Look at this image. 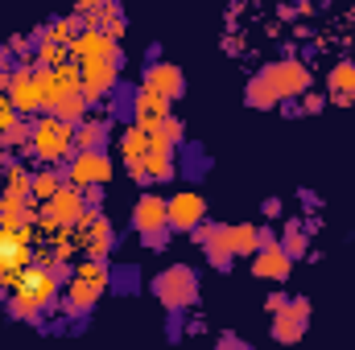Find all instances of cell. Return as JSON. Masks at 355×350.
Masks as SVG:
<instances>
[{"mask_svg":"<svg viewBox=\"0 0 355 350\" xmlns=\"http://www.w3.org/2000/svg\"><path fill=\"white\" fill-rule=\"evenodd\" d=\"M33 149H37V157H46V161H58L71 145H75V132H71V124H62L58 116H46V120H37V128H33Z\"/></svg>","mask_w":355,"mask_h":350,"instance_id":"obj_1","label":"cell"},{"mask_svg":"<svg viewBox=\"0 0 355 350\" xmlns=\"http://www.w3.org/2000/svg\"><path fill=\"white\" fill-rule=\"evenodd\" d=\"M103 280H107V272H103V264H79V276L71 280V288H67V297H71V305L75 309H87L91 301L103 293Z\"/></svg>","mask_w":355,"mask_h":350,"instance_id":"obj_2","label":"cell"},{"mask_svg":"<svg viewBox=\"0 0 355 350\" xmlns=\"http://www.w3.org/2000/svg\"><path fill=\"white\" fill-rule=\"evenodd\" d=\"M25 264H29V231L25 227H17V231H0V276H17V272H25Z\"/></svg>","mask_w":355,"mask_h":350,"instance_id":"obj_3","label":"cell"},{"mask_svg":"<svg viewBox=\"0 0 355 350\" xmlns=\"http://www.w3.org/2000/svg\"><path fill=\"white\" fill-rule=\"evenodd\" d=\"M8 99H12L17 111H37V107L46 103V95H42V75H37V71L12 75V79H8Z\"/></svg>","mask_w":355,"mask_h":350,"instance_id":"obj_4","label":"cell"},{"mask_svg":"<svg viewBox=\"0 0 355 350\" xmlns=\"http://www.w3.org/2000/svg\"><path fill=\"white\" fill-rule=\"evenodd\" d=\"M71 54L83 58V62H112V58H116V42H112V33L87 29V33H79V37L71 42Z\"/></svg>","mask_w":355,"mask_h":350,"instance_id":"obj_5","label":"cell"},{"mask_svg":"<svg viewBox=\"0 0 355 350\" xmlns=\"http://www.w3.org/2000/svg\"><path fill=\"white\" fill-rule=\"evenodd\" d=\"M194 272H186V268H170V272H162V280H157V297L166 301V305H186V301H194Z\"/></svg>","mask_w":355,"mask_h":350,"instance_id":"obj_6","label":"cell"},{"mask_svg":"<svg viewBox=\"0 0 355 350\" xmlns=\"http://www.w3.org/2000/svg\"><path fill=\"white\" fill-rule=\"evenodd\" d=\"M12 293L29 297V301L42 309V305H46V301L58 293V284H54V276H50V272H42V268H25V272L17 276V288H12Z\"/></svg>","mask_w":355,"mask_h":350,"instance_id":"obj_7","label":"cell"},{"mask_svg":"<svg viewBox=\"0 0 355 350\" xmlns=\"http://www.w3.org/2000/svg\"><path fill=\"white\" fill-rule=\"evenodd\" d=\"M107 177H112V165H107V157H103L99 149H91V153H79V157H75V165H71V181H75V185L107 181Z\"/></svg>","mask_w":355,"mask_h":350,"instance_id":"obj_8","label":"cell"},{"mask_svg":"<svg viewBox=\"0 0 355 350\" xmlns=\"http://www.w3.org/2000/svg\"><path fill=\"white\" fill-rule=\"evenodd\" d=\"M46 206H50V223L54 227H79L83 223V198L75 190H58L54 202H46Z\"/></svg>","mask_w":355,"mask_h":350,"instance_id":"obj_9","label":"cell"},{"mask_svg":"<svg viewBox=\"0 0 355 350\" xmlns=\"http://www.w3.org/2000/svg\"><path fill=\"white\" fill-rule=\"evenodd\" d=\"M202 219V198L198 194H178L166 202V223H174L178 231H186V227H194Z\"/></svg>","mask_w":355,"mask_h":350,"instance_id":"obj_10","label":"cell"},{"mask_svg":"<svg viewBox=\"0 0 355 350\" xmlns=\"http://www.w3.org/2000/svg\"><path fill=\"white\" fill-rule=\"evenodd\" d=\"M145 91H153V95H162L166 103L182 95V75H178V66L170 62H157V66H149V75H145Z\"/></svg>","mask_w":355,"mask_h":350,"instance_id":"obj_11","label":"cell"},{"mask_svg":"<svg viewBox=\"0 0 355 350\" xmlns=\"http://www.w3.org/2000/svg\"><path fill=\"white\" fill-rule=\"evenodd\" d=\"M132 223H137V231H141V235L162 231V227H166V202H162V198H153V194H145V198L137 202V210H132Z\"/></svg>","mask_w":355,"mask_h":350,"instance_id":"obj_12","label":"cell"},{"mask_svg":"<svg viewBox=\"0 0 355 350\" xmlns=\"http://www.w3.org/2000/svg\"><path fill=\"white\" fill-rule=\"evenodd\" d=\"M265 79H268V87L277 91V99L281 95H297V91L306 87V66L302 62H281L277 71H268Z\"/></svg>","mask_w":355,"mask_h":350,"instance_id":"obj_13","label":"cell"},{"mask_svg":"<svg viewBox=\"0 0 355 350\" xmlns=\"http://www.w3.org/2000/svg\"><path fill=\"white\" fill-rule=\"evenodd\" d=\"M166 111H170V103L162 99V95H153V91H137V120H141V128L145 132H153L157 124H166Z\"/></svg>","mask_w":355,"mask_h":350,"instance_id":"obj_14","label":"cell"},{"mask_svg":"<svg viewBox=\"0 0 355 350\" xmlns=\"http://www.w3.org/2000/svg\"><path fill=\"white\" fill-rule=\"evenodd\" d=\"M252 268H257V276H277L281 280V276H289V252L277 248V243H268V248L257 252V264Z\"/></svg>","mask_w":355,"mask_h":350,"instance_id":"obj_15","label":"cell"},{"mask_svg":"<svg viewBox=\"0 0 355 350\" xmlns=\"http://www.w3.org/2000/svg\"><path fill=\"white\" fill-rule=\"evenodd\" d=\"M79 75H83V95H99V91H107L112 83H116L112 62H83Z\"/></svg>","mask_w":355,"mask_h":350,"instance_id":"obj_16","label":"cell"},{"mask_svg":"<svg viewBox=\"0 0 355 350\" xmlns=\"http://www.w3.org/2000/svg\"><path fill=\"white\" fill-rule=\"evenodd\" d=\"M261 227H227L223 231V243H227V256H244V252H257V243H261V235H257Z\"/></svg>","mask_w":355,"mask_h":350,"instance_id":"obj_17","label":"cell"},{"mask_svg":"<svg viewBox=\"0 0 355 350\" xmlns=\"http://www.w3.org/2000/svg\"><path fill=\"white\" fill-rule=\"evenodd\" d=\"M302 317H306V305L277 309V326H272V334H277L281 342H297V334H302Z\"/></svg>","mask_w":355,"mask_h":350,"instance_id":"obj_18","label":"cell"},{"mask_svg":"<svg viewBox=\"0 0 355 350\" xmlns=\"http://www.w3.org/2000/svg\"><path fill=\"white\" fill-rule=\"evenodd\" d=\"M120 149H124V157H128L132 165H141V161L149 157V149H153V136L137 124V128H128V132H124V145H120Z\"/></svg>","mask_w":355,"mask_h":350,"instance_id":"obj_19","label":"cell"},{"mask_svg":"<svg viewBox=\"0 0 355 350\" xmlns=\"http://www.w3.org/2000/svg\"><path fill=\"white\" fill-rule=\"evenodd\" d=\"M331 87H335V95L352 99V95H355V66H352V62H343V66H335V71H331Z\"/></svg>","mask_w":355,"mask_h":350,"instance_id":"obj_20","label":"cell"},{"mask_svg":"<svg viewBox=\"0 0 355 350\" xmlns=\"http://www.w3.org/2000/svg\"><path fill=\"white\" fill-rule=\"evenodd\" d=\"M29 194H33L37 202H54V194H58V177H54V174H42V177H33V185H29Z\"/></svg>","mask_w":355,"mask_h":350,"instance_id":"obj_21","label":"cell"},{"mask_svg":"<svg viewBox=\"0 0 355 350\" xmlns=\"http://www.w3.org/2000/svg\"><path fill=\"white\" fill-rule=\"evenodd\" d=\"M83 107H87V99H83V95H67L54 111H58V120H62V124H71L75 116H83Z\"/></svg>","mask_w":355,"mask_h":350,"instance_id":"obj_22","label":"cell"},{"mask_svg":"<svg viewBox=\"0 0 355 350\" xmlns=\"http://www.w3.org/2000/svg\"><path fill=\"white\" fill-rule=\"evenodd\" d=\"M75 136H79V149H83V153H91V149H95V145L103 140V124H95V120H87V124H83V128H79Z\"/></svg>","mask_w":355,"mask_h":350,"instance_id":"obj_23","label":"cell"},{"mask_svg":"<svg viewBox=\"0 0 355 350\" xmlns=\"http://www.w3.org/2000/svg\"><path fill=\"white\" fill-rule=\"evenodd\" d=\"M252 103H257V107H268V103H277V91L268 87V79H257V83H252Z\"/></svg>","mask_w":355,"mask_h":350,"instance_id":"obj_24","label":"cell"},{"mask_svg":"<svg viewBox=\"0 0 355 350\" xmlns=\"http://www.w3.org/2000/svg\"><path fill=\"white\" fill-rule=\"evenodd\" d=\"M62 58H67V50H62V46L42 42V62H50V71H58V66H62Z\"/></svg>","mask_w":355,"mask_h":350,"instance_id":"obj_25","label":"cell"},{"mask_svg":"<svg viewBox=\"0 0 355 350\" xmlns=\"http://www.w3.org/2000/svg\"><path fill=\"white\" fill-rule=\"evenodd\" d=\"M12 124H17V107H12V99H4V95H0V136H4Z\"/></svg>","mask_w":355,"mask_h":350,"instance_id":"obj_26","label":"cell"},{"mask_svg":"<svg viewBox=\"0 0 355 350\" xmlns=\"http://www.w3.org/2000/svg\"><path fill=\"white\" fill-rule=\"evenodd\" d=\"M8 79H12V75H8V71L0 66V87H8Z\"/></svg>","mask_w":355,"mask_h":350,"instance_id":"obj_27","label":"cell"},{"mask_svg":"<svg viewBox=\"0 0 355 350\" xmlns=\"http://www.w3.org/2000/svg\"><path fill=\"white\" fill-rule=\"evenodd\" d=\"M0 231H4V227H0Z\"/></svg>","mask_w":355,"mask_h":350,"instance_id":"obj_28","label":"cell"}]
</instances>
